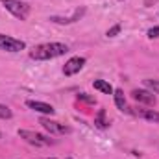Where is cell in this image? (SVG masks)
Masks as SVG:
<instances>
[{
  "instance_id": "4",
  "label": "cell",
  "mask_w": 159,
  "mask_h": 159,
  "mask_svg": "<svg viewBox=\"0 0 159 159\" xmlns=\"http://www.w3.org/2000/svg\"><path fill=\"white\" fill-rule=\"evenodd\" d=\"M24 48H26L24 41L13 39V37H9V35L0 34V50H6V52H20V50H24Z\"/></svg>"
},
{
  "instance_id": "9",
  "label": "cell",
  "mask_w": 159,
  "mask_h": 159,
  "mask_svg": "<svg viewBox=\"0 0 159 159\" xmlns=\"http://www.w3.org/2000/svg\"><path fill=\"white\" fill-rule=\"evenodd\" d=\"M39 122L43 124V128H44V129H48L50 133H67V131H69V128L61 126V124H59V122H56V120H50V119H41Z\"/></svg>"
},
{
  "instance_id": "20",
  "label": "cell",
  "mask_w": 159,
  "mask_h": 159,
  "mask_svg": "<svg viewBox=\"0 0 159 159\" xmlns=\"http://www.w3.org/2000/svg\"><path fill=\"white\" fill-rule=\"evenodd\" d=\"M67 159H70V157H67Z\"/></svg>"
},
{
  "instance_id": "16",
  "label": "cell",
  "mask_w": 159,
  "mask_h": 159,
  "mask_svg": "<svg viewBox=\"0 0 159 159\" xmlns=\"http://www.w3.org/2000/svg\"><path fill=\"white\" fill-rule=\"evenodd\" d=\"M120 30H122V26H120V24H115L113 28H109V30H107V34H106V35H107V37H115V35H119V34H120Z\"/></svg>"
},
{
  "instance_id": "1",
  "label": "cell",
  "mask_w": 159,
  "mask_h": 159,
  "mask_svg": "<svg viewBox=\"0 0 159 159\" xmlns=\"http://www.w3.org/2000/svg\"><path fill=\"white\" fill-rule=\"evenodd\" d=\"M67 52H69V46L63 44V43H44V44L35 46L30 52V57L35 59V61H46V59H54V57L65 56Z\"/></svg>"
},
{
  "instance_id": "8",
  "label": "cell",
  "mask_w": 159,
  "mask_h": 159,
  "mask_svg": "<svg viewBox=\"0 0 159 159\" xmlns=\"http://www.w3.org/2000/svg\"><path fill=\"white\" fill-rule=\"evenodd\" d=\"M26 106H28L30 109L37 111V113H43V115H54V113H56V109H54L50 104L39 102V100H26Z\"/></svg>"
},
{
  "instance_id": "3",
  "label": "cell",
  "mask_w": 159,
  "mask_h": 159,
  "mask_svg": "<svg viewBox=\"0 0 159 159\" xmlns=\"http://www.w3.org/2000/svg\"><path fill=\"white\" fill-rule=\"evenodd\" d=\"M19 137L24 139L26 143L34 144V146H48V144H54L52 139H48L46 135L35 133V131H32V129H19Z\"/></svg>"
},
{
  "instance_id": "14",
  "label": "cell",
  "mask_w": 159,
  "mask_h": 159,
  "mask_svg": "<svg viewBox=\"0 0 159 159\" xmlns=\"http://www.w3.org/2000/svg\"><path fill=\"white\" fill-rule=\"evenodd\" d=\"M146 89H150L152 93H157L159 94V80H144L143 81Z\"/></svg>"
},
{
  "instance_id": "5",
  "label": "cell",
  "mask_w": 159,
  "mask_h": 159,
  "mask_svg": "<svg viewBox=\"0 0 159 159\" xmlns=\"http://www.w3.org/2000/svg\"><path fill=\"white\" fill-rule=\"evenodd\" d=\"M83 65H85V57H70L67 63H65V67H63V74L65 76H74V74H78L80 70L83 69Z\"/></svg>"
},
{
  "instance_id": "18",
  "label": "cell",
  "mask_w": 159,
  "mask_h": 159,
  "mask_svg": "<svg viewBox=\"0 0 159 159\" xmlns=\"http://www.w3.org/2000/svg\"><path fill=\"white\" fill-rule=\"evenodd\" d=\"M78 100H81V102H87V104H94V98L87 96L85 93H80V94H78Z\"/></svg>"
},
{
  "instance_id": "15",
  "label": "cell",
  "mask_w": 159,
  "mask_h": 159,
  "mask_svg": "<svg viewBox=\"0 0 159 159\" xmlns=\"http://www.w3.org/2000/svg\"><path fill=\"white\" fill-rule=\"evenodd\" d=\"M11 117H13V111L7 106L0 104V119H11Z\"/></svg>"
},
{
  "instance_id": "11",
  "label": "cell",
  "mask_w": 159,
  "mask_h": 159,
  "mask_svg": "<svg viewBox=\"0 0 159 159\" xmlns=\"http://www.w3.org/2000/svg\"><path fill=\"white\" fill-rule=\"evenodd\" d=\"M113 96H115V104H117V107H119L120 111L129 113V107H128V104H126L124 91H122V89H115V91H113Z\"/></svg>"
},
{
  "instance_id": "6",
  "label": "cell",
  "mask_w": 159,
  "mask_h": 159,
  "mask_svg": "<svg viewBox=\"0 0 159 159\" xmlns=\"http://www.w3.org/2000/svg\"><path fill=\"white\" fill-rule=\"evenodd\" d=\"M131 96H133V100H137L139 104L156 106V96H154L152 91H146V89H133V91H131Z\"/></svg>"
},
{
  "instance_id": "12",
  "label": "cell",
  "mask_w": 159,
  "mask_h": 159,
  "mask_svg": "<svg viewBox=\"0 0 159 159\" xmlns=\"http://www.w3.org/2000/svg\"><path fill=\"white\" fill-rule=\"evenodd\" d=\"M93 87L96 89V91H100V93H104V94H113V87H111V83L109 81H106V80H94L93 81Z\"/></svg>"
},
{
  "instance_id": "13",
  "label": "cell",
  "mask_w": 159,
  "mask_h": 159,
  "mask_svg": "<svg viewBox=\"0 0 159 159\" xmlns=\"http://www.w3.org/2000/svg\"><path fill=\"white\" fill-rule=\"evenodd\" d=\"M109 122L106 120V109H98V113H96V117H94V126L96 128H106Z\"/></svg>"
},
{
  "instance_id": "17",
  "label": "cell",
  "mask_w": 159,
  "mask_h": 159,
  "mask_svg": "<svg viewBox=\"0 0 159 159\" xmlns=\"http://www.w3.org/2000/svg\"><path fill=\"white\" fill-rule=\"evenodd\" d=\"M148 37L150 39H157L159 37V26H154V28L148 30Z\"/></svg>"
},
{
  "instance_id": "19",
  "label": "cell",
  "mask_w": 159,
  "mask_h": 159,
  "mask_svg": "<svg viewBox=\"0 0 159 159\" xmlns=\"http://www.w3.org/2000/svg\"><path fill=\"white\" fill-rule=\"evenodd\" d=\"M46 159H56V157H46Z\"/></svg>"
},
{
  "instance_id": "7",
  "label": "cell",
  "mask_w": 159,
  "mask_h": 159,
  "mask_svg": "<svg viewBox=\"0 0 159 159\" xmlns=\"http://www.w3.org/2000/svg\"><path fill=\"white\" fill-rule=\"evenodd\" d=\"M85 15V7H78L70 17H59V15H52L50 17V20L52 22H56V24H72V22H76V20H80L81 17Z\"/></svg>"
},
{
  "instance_id": "10",
  "label": "cell",
  "mask_w": 159,
  "mask_h": 159,
  "mask_svg": "<svg viewBox=\"0 0 159 159\" xmlns=\"http://www.w3.org/2000/svg\"><path fill=\"white\" fill-rule=\"evenodd\" d=\"M135 115H139L141 119L150 120V122H159V111L156 109H146V107H139L135 111Z\"/></svg>"
},
{
  "instance_id": "2",
  "label": "cell",
  "mask_w": 159,
  "mask_h": 159,
  "mask_svg": "<svg viewBox=\"0 0 159 159\" xmlns=\"http://www.w3.org/2000/svg\"><path fill=\"white\" fill-rule=\"evenodd\" d=\"M2 4H4V7H6L13 17H17V19H20V20H26V17H28V13H30V6H28V4H24V2H20V0H2Z\"/></svg>"
}]
</instances>
